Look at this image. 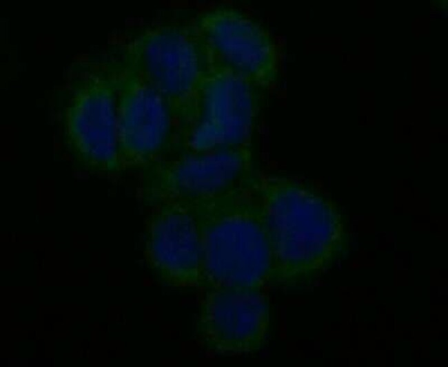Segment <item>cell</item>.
<instances>
[{
  "label": "cell",
  "instance_id": "1",
  "mask_svg": "<svg viewBox=\"0 0 448 367\" xmlns=\"http://www.w3.org/2000/svg\"><path fill=\"white\" fill-rule=\"evenodd\" d=\"M273 252L270 285L310 282L342 255L343 221L336 207L310 188L278 176H257Z\"/></svg>",
  "mask_w": 448,
  "mask_h": 367
},
{
  "label": "cell",
  "instance_id": "2",
  "mask_svg": "<svg viewBox=\"0 0 448 367\" xmlns=\"http://www.w3.org/2000/svg\"><path fill=\"white\" fill-rule=\"evenodd\" d=\"M257 176L226 193L186 205L199 233L201 287L270 285L273 252Z\"/></svg>",
  "mask_w": 448,
  "mask_h": 367
},
{
  "label": "cell",
  "instance_id": "3",
  "mask_svg": "<svg viewBox=\"0 0 448 367\" xmlns=\"http://www.w3.org/2000/svg\"><path fill=\"white\" fill-rule=\"evenodd\" d=\"M119 63L166 101L185 146L208 70L192 23H166L145 28L123 47Z\"/></svg>",
  "mask_w": 448,
  "mask_h": 367
},
{
  "label": "cell",
  "instance_id": "4",
  "mask_svg": "<svg viewBox=\"0 0 448 367\" xmlns=\"http://www.w3.org/2000/svg\"><path fill=\"white\" fill-rule=\"evenodd\" d=\"M65 96L63 140L76 166L93 173L119 171L113 65L81 72L70 81Z\"/></svg>",
  "mask_w": 448,
  "mask_h": 367
},
{
  "label": "cell",
  "instance_id": "5",
  "mask_svg": "<svg viewBox=\"0 0 448 367\" xmlns=\"http://www.w3.org/2000/svg\"><path fill=\"white\" fill-rule=\"evenodd\" d=\"M256 175L250 147L185 150L143 169V200L155 207L188 205L226 193Z\"/></svg>",
  "mask_w": 448,
  "mask_h": 367
},
{
  "label": "cell",
  "instance_id": "6",
  "mask_svg": "<svg viewBox=\"0 0 448 367\" xmlns=\"http://www.w3.org/2000/svg\"><path fill=\"white\" fill-rule=\"evenodd\" d=\"M113 67L119 171L143 169L183 151L178 124L166 101L119 63Z\"/></svg>",
  "mask_w": 448,
  "mask_h": 367
},
{
  "label": "cell",
  "instance_id": "7",
  "mask_svg": "<svg viewBox=\"0 0 448 367\" xmlns=\"http://www.w3.org/2000/svg\"><path fill=\"white\" fill-rule=\"evenodd\" d=\"M208 68L238 76L256 87H265L276 73V50L266 30L245 13L216 8L192 23Z\"/></svg>",
  "mask_w": 448,
  "mask_h": 367
},
{
  "label": "cell",
  "instance_id": "8",
  "mask_svg": "<svg viewBox=\"0 0 448 367\" xmlns=\"http://www.w3.org/2000/svg\"><path fill=\"white\" fill-rule=\"evenodd\" d=\"M256 88L238 76L208 69L185 150L250 147L258 112Z\"/></svg>",
  "mask_w": 448,
  "mask_h": 367
},
{
  "label": "cell",
  "instance_id": "9",
  "mask_svg": "<svg viewBox=\"0 0 448 367\" xmlns=\"http://www.w3.org/2000/svg\"><path fill=\"white\" fill-rule=\"evenodd\" d=\"M269 326V301L261 289L222 286L207 289L200 305L196 333L210 352L238 355L259 350Z\"/></svg>",
  "mask_w": 448,
  "mask_h": 367
},
{
  "label": "cell",
  "instance_id": "10",
  "mask_svg": "<svg viewBox=\"0 0 448 367\" xmlns=\"http://www.w3.org/2000/svg\"><path fill=\"white\" fill-rule=\"evenodd\" d=\"M144 255L154 277L173 288L202 286V255L196 221L186 205L156 206L145 233Z\"/></svg>",
  "mask_w": 448,
  "mask_h": 367
}]
</instances>
